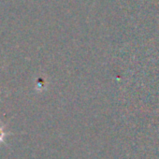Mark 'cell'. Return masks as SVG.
Instances as JSON below:
<instances>
[{"mask_svg": "<svg viewBox=\"0 0 159 159\" xmlns=\"http://www.w3.org/2000/svg\"><path fill=\"white\" fill-rule=\"evenodd\" d=\"M9 134L4 131V126H0V143H5V137Z\"/></svg>", "mask_w": 159, "mask_h": 159, "instance_id": "cell-1", "label": "cell"}]
</instances>
